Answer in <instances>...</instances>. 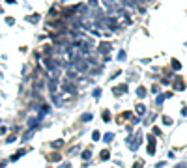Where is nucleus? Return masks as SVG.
<instances>
[{
  "label": "nucleus",
  "instance_id": "nucleus-1",
  "mask_svg": "<svg viewBox=\"0 0 187 168\" xmlns=\"http://www.w3.org/2000/svg\"><path fill=\"white\" fill-rule=\"evenodd\" d=\"M148 153L150 155L155 153V138L153 136H150V140H148Z\"/></svg>",
  "mask_w": 187,
  "mask_h": 168
},
{
  "label": "nucleus",
  "instance_id": "nucleus-2",
  "mask_svg": "<svg viewBox=\"0 0 187 168\" xmlns=\"http://www.w3.org/2000/svg\"><path fill=\"white\" fill-rule=\"evenodd\" d=\"M109 51H111V43H101L99 45V52L101 54H107Z\"/></svg>",
  "mask_w": 187,
  "mask_h": 168
},
{
  "label": "nucleus",
  "instance_id": "nucleus-3",
  "mask_svg": "<svg viewBox=\"0 0 187 168\" xmlns=\"http://www.w3.org/2000/svg\"><path fill=\"white\" fill-rule=\"evenodd\" d=\"M125 92H127V86H125V84H122V86H116V88H114V93H116V95L125 93Z\"/></svg>",
  "mask_w": 187,
  "mask_h": 168
},
{
  "label": "nucleus",
  "instance_id": "nucleus-4",
  "mask_svg": "<svg viewBox=\"0 0 187 168\" xmlns=\"http://www.w3.org/2000/svg\"><path fill=\"white\" fill-rule=\"evenodd\" d=\"M174 88H176V90H183V82L178 79V77L174 79Z\"/></svg>",
  "mask_w": 187,
  "mask_h": 168
},
{
  "label": "nucleus",
  "instance_id": "nucleus-5",
  "mask_svg": "<svg viewBox=\"0 0 187 168\" xmlns=\"http://www.w3.org/2000/svg\"><path fill=\"white\" fill-rule=\"evenodd\" d=\"M167 97H170V93H165V95H163V93H161V95H157V105H161V103L165 101Z\"/></svg>",
  "mask_w": 187,
  "mask_h": 168
},
{
  "label": "nucleus",
  "instance_id": "nucleus-6",
  "mask_svg": "<svg viewBox=\"0 0 187 168\" xmlns=\"http://www.w3.org/2000/svg\"><path fill=\"white\" fill-rule=\"evenodd\" d=\"M101 116H103V121H109V119H111V112L109 110H103Z\"/></svg>",
  "mask_w": 187,
  "mask_h": 168
},
{
  "label": "nucleus",
  "instance_id": "nucleus-7",
  "mask_svg": "<svg viewBox=\"0 0 187 168\" xmlns=\"http://www.w3.org/2000/svg\"><path fill=\"white\" fill-rule=\"evenodd\" d=\"M24 151H26V150H21V151H19V153H15L13 157H11V161H13V163H15V161H17L19 157H21V155H24Z\"/></svg>",
  "mask_w": 187,
  "mask_h": 168
},
{
  "label": "nucleus",
  "instance_id": "nucleus-8",
  "mask_svg": "<svg viewBox=\"0 0 187 168\" xmlns=\"http://www.w3.org/2000/svg\"><path fill=\"white\" fill-rule=\"evenodd\" d=\"M172 69H182V64L178 60H172Z\"/></svg>",
  "mask_w": 187,
  "mask_h": 168
},
{
  "label": "nucleus",
  "instance_id": "nucleus-9",
  "mask_svg": "<svg viewBox=\"0 0 187 168\" xmlns=\"http://www.w3.org/2000/svg\"><path fill=\"white\" fill-rule=\"evenodd\" d=\"M137 112H138V114H144V112H146V106H144V105H137Z\"/></svg>",
  "mask_w": 187,
  "mask_h": 168
},
{
  "label": "nucleus",
  "instance_id": "nucleus-10",
  "mask_svg": "<svg viewBox=\"0 0 187 168\" xmlns=\"http://www.w3.org/2000/svg\"><path fill=\"white\" fill-rule=\"evenodd\" d=\"M90 157H92V151H90V150L82 151V159H90Z\"/></svg>",
  "mask_w": 187,
  "mask_h": 168
},
{
  "label": "nucleus",
  "instance_id": "nucleus-11",
  "mask_svg": "<svg viewBox=\"0 0 187 168\" xmlns=\"http://www.w3.org/2000/svg\"><path fill=\"white\" fill-rule=\"evenodd\" d=\"M109 157H111V153H109V150H103V151H101V159L105 161V159H109Z\"/></svg>",
  "mask_w": 187,
  "mask_h": 168
},
{
  "label": "nucleus",
  "instance_id": "nucleus-12",
  "mask_svg": "<svg viewBox=\"0 0 187 168\" xmlns=\"http://www.w3.org/2000/svg\"><path fill=\"white\" fill-rule=\"evenodd\" d=\"M80 119H82V121H90V119H92V112H90V114H88V112L82 114V118H80Z\"/></svg>",
  "mask_w": 187,
  "mask_h": 168
},
{
  "label": "nucleus",
  "instance_id": "nucleus-13",
  "mask_svg": "<svg viewBox=\"0 0 187 168\" xmlns=\"http://www.w3.org/2000/svg\"><path fill=\"white\" fill-rule=\"evenodd\" d=\"M137 95H138V97H144V95H146V90H144V88H138L137 90Z\"/></svg>",
  "mask_w": 187,
  "mask_h": 168
},
{
  "label": "nucleus",
  "instance_id": "nucleus-14",
  "mask_svg": "<svg viewBox=\"0 0 187 168\" xmlns=\"http://www.w3.org/2000/svg\"><path fill=\"white\" fill-rule=\"evenodd\" d=\"M112 138H114V135H112V133H109V135H105V138H103V140H105V142H111Z\"/></svg>",
  "mask_w": 187,
  "mask_h": 168
},
{
  "label": "nucleus",
  "instance_id": "nucleus-15",
  "mask_svg": "<svg viewBox=\"0 0 187 168\" xmlns=\"http://www.w3.org/2000/svg\"><path fill=\"white\" fill-rule=\"evenodd\" d=\"M62 144H64L62 140H54L53 144H51V146H54V148H60V146H62Z\"/></svg>",
  "mask_w": 187,
  "mask_h": 168
},
{
  "label": "nucleus",
  "instance_id": "nucleus-16",
  "mask_svg": "<svg viewBox=\"0 0 187 168\" xmlns=\"http://www.w3.org/2000/svg\"><path fill=\"white\" fill-rule=\"evenodd\" d=\"M28 21H32V22H38V21H40V15H32V17H28Z\"/></svg>",
  "mask_w": 187,
  "mask_h": 168
},
{
  "label": "nucleus",
  "instance_id": "nucleus-17",
  "mask_svg": "<svg viewBox=\"0 0 187 168\" xmlns=\"http://www.w3.org/2000/svg\"><path fill=\"white\" fill-rule=\"evenodd\" d=\"M92 138H94V140H99V138H101V135H99V131H94Z\"/></svg>",
  "mask_w": 187,
  "mask_h": 168
},
{
  "label": "nucleus",
  "instance_id": "nucleus-18",
  "mask_svg": "<svg viewBox=\"0 0 187 168\" xmlns=\"http://www.w3.org/2000/svg\"><path fill=\"white\" fill-rule=\"evenodd\" d=\"M32 135H34V133H32V129H30V131H28V133L22 136V140H28V138H32Z\"/></svg>",
  "mask_w": 187,
  "mask_h": 168
},
{
  "label": "nucleus",
  "instance_id": "nucleus-19",
  "mask_svg": "<svg viewBox=\"0 0 187 168\" xmlns=\"http://www.w3.org/2000/svg\"><path fill=\"white\" fill-rule=\"evenodd\" d=\"M118 60H125V52H124V51H120V52H118Z\"/></svg>",
  "mask_w": 187,
  "mask_h": 168
},
{
  "label": "nucleus",
  "instance_id": "nucleus-20",
  "mask_svg": "<svg viewBox=\"0 0 187 168\" xmlns=\"http://www.w3.org/2000/svg\"><path fill=\"white\" fill-rule=\"evenodd\" d=\"M99 95H101V90L95 88V90H94V97H99Z\"/></svg>",
  "mask_w": 187,
  "mask_h": 168
},
{
  "label": "nucleus",
  "instance_id": "nucleus-21",
  "mask_svg": "<svg viewBox=\"0 0 187 168\" xmlns=\"http://www.w3.org/2000/svg\"><path fill=\"white\" fill-rule=\"evenodd\" d=\"M163 121H165L167 125H170V123H172V119H170V118H167V116H165V118H163Z\"/></svg>",
  "mask_w": 187,
  "mask_h": 168
},
{
  "label": "nucleus",
  "instance_id": "nucleus-22",
  "mask_svg": "<svg viewBox=\"0 0 187 168\" xmlns=\"http://www.w3.org/2000/svg\"><path fill=\"white\" fill-rule=\"evenodd\" d=\"M6 140H8V142H13V140H15V135H9V136L6 138Z\"/></svg>",
  "mask_w": 187,
  "mask_h": 168
},
{
  "label": "nucleus",
  "instance_id": "nucleus-23",
  "mask_svg": "<svg viewBox=\"0 0 187 168\" xmlns=\"http://www.w3.org/2000/svg\"><path fill=\"white\" fill-rule=\"evenodd\" d=\"M174 168H187V166H185V164H183V163H180V164H176V166H174Z\"/></svg>",
  "mask_w": 187,
  "mask_h": 168
},
{
  "label": "nucleus",
  "instance_id": "nucleus-24",
  "mask_svg": "<svg viewBox=\"0 0 187 168\" xmlns=\"http://www.w3.org/2000/svg\"><path fill=\"white\" fill-rule=\"evenodd\" d=\"M133 168H142V163H140V161H138V164H135Z\"/></svg>",
  "mask_w": 187,
  "mask_h": 168
},
{
  "label": "nucleus",
  "instance_id": "nucleus-25",
  "mask_svg": "<svg viewBox=\"0 0 187 168\" xmlns=\"http://www.w3.org/2000/svg\"><path fill=\"white\" fill-rule=\"evenodd\" d=\"M6 166V163H0V168H4Z\"/></svg>",
  "mask_w": 187,
  "mask_h": 168
}]
</instances>
